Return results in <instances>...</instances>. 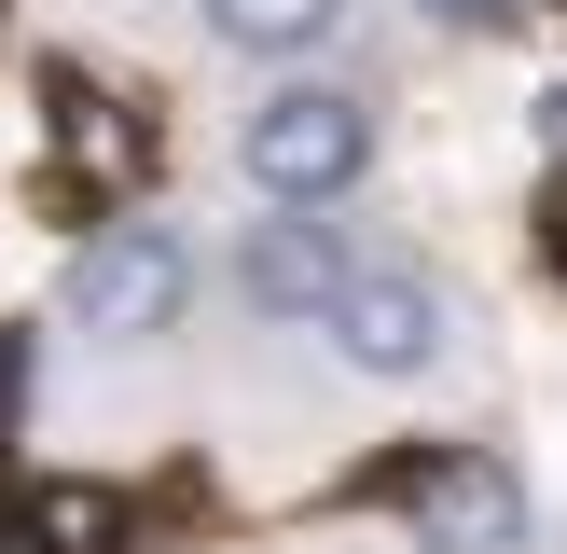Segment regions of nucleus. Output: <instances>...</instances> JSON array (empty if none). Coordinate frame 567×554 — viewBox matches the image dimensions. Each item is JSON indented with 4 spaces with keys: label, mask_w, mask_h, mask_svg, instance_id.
I'll use <instances>...</instances> for the list:
<instances>
[{
    "label": "nucleus",
    "mask_w": 567,
    "mask_h": 554,
    "mask_svg": "<svg viewBox=\"0 0 567 554\" xmlns=\"http://www.w3.org/2000/svg\"><path fill=\"white\" fill-rule=\"evenodd\" d=\"M236 166H249L264 208L319 222L332 194H360V166H374V98H347V83H277L236 125Z\"/></svg>",
    "instance_id": "obj_1"
},
{
    "label": "nucleus",
    "mask_w": 567,
    "mask_h": 554,
    "mask_svg": "<svg viewBox=\"0 0 567 554\" xmlns=\"http://www.w3.org/2000/svg\"><path fill=\"white\" fill-rule=\"evenodd\" d=\"M194 305V249L166 236V222H97L70 264V332H97V347H153V332H181Z\"/></svg>",
    "instance_id": "obj_2"
},
{
    "label": "nucleus",
    "mask_w": 567,
    "mask_h": 554,
    "mask_svg": "<svg viewBox=\"0 0 567 554\" xmlns=\"http://www.w3.org/2000/svg\"><path fill=\"white\" fill-rule=\"evenodd\" d=\"M319 332H332V360H347V375H388V388L430 375V360L457 347V319H443V291H430L415 264H360L347 291L319 305Z\"/></svg>",
    "instance_id": "obj_3"
},
{
    "label": "nucleus",
    "mask_w": 567,
    "mask_h": 554,
    "mask_svg": "<svg viewBox=\"0 0 567 554\" xmlns=\"http://www.w3.org/2000/svg\"><path fill=\"white\" fill-rule=\"evenodd\" d=\"M402 526H415V554H526V485H513V458L457 443V458L402 471Z\"/></svg>",
    "instance_id": "obj_4"
},
{
    "label": "nucleus",
    "mask_w": 567,
    "mask_h": 554,
    "mask_svg": "<svg viewBox=\"0 0 567 554\" xmlns=\"http://www.w3.org/2000/svg\"><path fill=\"white\" fill-rule=\"evenodd\" d=\"M360 277V249L332 236V222H249V249H236V291H249V319H319L332 291Z\"/></svg>",
    "instance_id": "obj_5"
},
{
    "label": "nucleus",
    "mask_w": 567,
    "mask_h": 554,
    "mask_svg": "<svg viewBox=\"0 0 567 554\" xmlns=\"http://www.w3.org/2000/svg\"><path fill=\"white\" fill-rule=\"evenodd\" d=\"M208 14V42H236V55H319L332 28H347V0H194Z\"/></svg>",
    "instance_id": "obj_6"
},
{
    "label": "nucleus",
    "mask_w": 567,
    "mask_h": 554,
    "mask_svg": "<svg viewBox=\"0 0 567 554\" xmlns=\"http://www.w3.org/2000/svg\"><path fill=\"white\" fill-rule=\"evenodd\" d=\"M42 111H55V153H70V166H97V181H125V166H138V125H125L83 70H42Z\"/></svg>",
    "instance_id": "obj_7"
},
{
    "label": "nucleus",
    "mask_w": 567,
    "mask_h": 554,
    "mask_svg": "<svg viewBox=\"0 0 567 554\" xmlns=\"http://www.w3.org/2000/svg\"><path fill=\"white\" fill-rule=\"evenodd\" d=\"M28 554H125V499L111 485H28Z\"/></svg>",
    "instance_id": "obj_8"
},
{
    "label": "nucleus",
    "mask_w": 567,
    "mask_h": 554,
    "mask_svg": "<svg viewBox=\"0 0 567 554\" xmlns=\"http://www.w3.org/2000/svg\"><path fill=\"white\" fill-rule=\"evenodd\" d=\"M415 14H430V28H498L513 0H415Z\"/></svg>",
    "instance_id": "obj_9"
},
{
    "label": "nucleus",
    "mask_w": 567,
    "mask_h": 554,
    "mask_svg": "<svg viewBox=\"0 0 567 554\" xmlns=\"http://www.w3.org/2000/svg\"><path fill=\"white\" fill-rule=\"evenodd\" d=\"M540 125H554V138H567V83H554V98H540Z\"/></svg>",
    "instance_id": "obj_10"
},
{
    "label": "nucleus",
    "mask_w": 567,
    "mask_h": 554,
    "mask_svg": "<svg viewBox=\"0 0 567 554\" xmlns=\"http://www.w3.org/2000/svg\"><path fill=\"white\" fill-rule=\"evenodd\" d=\"M0 388H14V347H0Z\"/></svg>",
    "instance_id": "obj_11"
}]
</instances>
